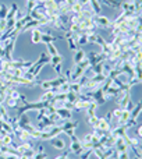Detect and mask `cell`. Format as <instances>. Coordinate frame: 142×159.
<instances>
[{"mask_svg": "<svg viewBox=\"0 0 142 159\" xmlns=\"http://www.w3.org/2000/svg\"><path fill=\"white\" fill-rule=\"evenodd\" d=\"M93 22H95V25L98 28H104V30H110V27H112V21H110V18H107V17L102 16V14H95V16L92 17Z\"/></svg>", "mask_w": 142, "mask_h": 159, "instance_id": "2", "label": "cell"}, {"mask_svg": "<svg viewBox=\"0 0 142 159\" xmlns=\"http://www.w3.org/2000/svg\"><path fill=\"white\" fill-rule=\"evenodd\" d=\"M82 10H84V6H81L79 3H75V4L71 7V13H75V14H81Z\"/></svg>", "mask_w": 142, "mask_h": 159, "instance_id": "31", "label": "cell"}, {"mask_svg": "<svg viewBox=\"0 0 142 159\" xmlns=\"http://www.w3.org/2000/svg\"><path fill=\"white\" fill-rule=\"evenodd\" d=\"M13 141H14V135L13 134H6L4 137L2 138V144L3 145H6V147H8Z\"/></svg>", "mask_w": 142, "mask_h": 159, "instance_id": "25", "label": "cell"}, {"mask_svg": "<svg viewBox=\"0 0 142 159\" xmlns=\"http://www.w3.org/2000/svg\"><path fill=\"white\" fill-rule=\"evenodd\" d=\"M67 43H69V49L71 50V52H75L77 49H79V46L77 45V42L73 39V36H71V38H67Z\"/></svg>", "mask_w": 142, "mask_h": 159, "instance_id": "26", "label": "cell"}, {"mask_svg": "<svg viewBox=\"0 0 142 159\" xmlns=\"http://www.w3.org/2000/svg\"><path fill=\"white\" fill-rule=\"evenodd\" d=\"M35 152H45V149H43V145H42L41 143H38L36 144V148H35Z\"/></svg>", "mask_w": 142, "mask_h": 159, "instance_id": "40", "label": "cell"}, {"mask_svg": "<svg viewBox=\"0 0 142 159\" xmlns=\"http://www.w3.org/2000/svg\"><path fill=\"white\" fill-rule=\"evenodd\" d=\"M96 109H98V105H96L95 102H92V103H91L89 106L87 107V115H88V117H91V116H96Z\"/></svg>", "mask_w": 142, "mask_h": 159, "instance_id": "23", "label": "cell"}, {"mask_svg": "<svg viewBox=\"0 0 142 159\" xmlns=\"http://www.w3.org/2000/svg\"><path fill=\"white\" fill-rule=\"evenodd\" d=\"M70 84H71L70 81L63 82V84H61L60 87H59V89H60V92H69V91H70Z\"/></svg>", "mask_w": 142, "mask_h": 159, "instance_id": "34", "label": "cell"}, {"mask_svg": "<svg viewBox=\"0 0 142 159\" xmlns=\"http://www.w3.org/2000/svg\"><path fill=\"white\" fill-rule=\"evenodd\" d=\"M130 116H131V112H130V110H123L121 117H120V120H118L117 126H126L127 121L130 120Z\"/></svg>", "mask_w": 142, "mask_h": 159, "instance_id": "15", "label": "cell"}, {"mask_svg": "<svg viewBox=\"0 0 142 159\" xmlns=\"http://www.w3.org/2000/svg\"><path fill=\"white\" fill-rule=\"evenodd\" d=\"M56 113L60 116L63 121H67V120H71V119H73V110H69L63 106L57 107V109H56Z\"/></svg>", "mask_w": 142, "mask_h": 159, "instance_id": "4", "label": "cell"}, {"mask_svg": "<svg viewBox=\"0 0 142 159\" xmlns=\"http://www.w3.org/2000/svg\"><path fill=\"white\" fill-rule=\"evenodd\" d=\"M85 43H88V35L87 34H79L77 45H78V46H82V45H85Z\"/></svg>", "mask_w": 142, "mask_h": 159, "instance_id": "29", "label": "cell"}, {"mask_svg": "<svg viewBox=\"0 0 142 159\" xmlns=\"http://www.w3.org/2000/svg\"><path fill=\"white\" fill-rule=\"evenodd\" d=\"M7 13H8L7 6H6V4H0V20H6Z\"/></svg>", "mask_w": 142, "mask_h": 159, "instance_id": "30", "label": "cell"}, {"mask_svg": "<svg viewBox=\"0 0 142 159\" xmlns=\"http://www.w3.org/2000/svg\"><path fill=\"white\" fill-rule=\"evenodd\" d=\"M55 95H56V93L53 92L52 89H50V91H46V92H45L43 95L39 98V102H49V103H50V102L53 101V98H55Z\"/></svg>", "mask_w": 142, "mask_h": 159, "instance_id": "16", "label": "cell"}, {"mask_svg": "<svg viewBox=\"0 0 142 159\" xmlns=\"http://www.w3.org/2000/svg\"><path fill=\"white\" fill-rule=\"evenodd\" d=\"M112 113H113V119L116 120V123H118V120H120V117H121V113H123V110H121L120 107H117V109H114Z\"/></svg>", "mask_w": 142, "mask_h": 159, "instance_id": "32", "label": "cell"}, {"mask_svg": "<svg viewBox=\"0 0 142 159\" xmlns=\"http://www.w3.org/2000/svg\"><path fill=\"white\" fill-rule=\"evenodd\" d=\"M100 2L103 3L104 6H107V7L114 8V10H118V8L121 7V4H123L124 0H100Z\"/></svg>", "mask_w": 142, "mask_h": 159, "instance_id": "9", "label": "cell"}, {"mask_svg": "<svg viewBox=\"0 0 142 159\" xmlns=\"http://www.w3.org/2000/svg\"><path fill=\"white\" fill-rule=\"evenodd\" d=\"M18 159H33V158H29V157H25V155H21V157H18Z\"/></svg>", "mask_w": 142, "mask_h": 159, "instance_id": "45", "label": "cell"}, {"mask_svg": "<svg viewBox=\"0 0 142 159\" xmlns=\"http://www.w3.org/2000/svg\"><path fill=\"white\" fill-rule=\"evenodd\" d=\"M0 159H7V157H6V155L3 154V155H0Z\"/></svg>", "mask_w": 142, "mask_h": 159, "instance_id": "46", "label": "cell"}, {"mask_svg": "<svg viewBox=\"0 0 142 159\" xmlns=\"http://www.w3.org/2000/svg\"><path fill=\"white\" fill-rule=\"evenodd\" d=\"M81 89H82V87H81V84H79L78 81H74V82H71L70 84V91H73V92L81 93Z\"/></svg>", "mask_w": 142, "mask_h": 159, "instance_id": "24", "label": "cell"}, {"mask_svg": "<svg viewBox=\"0 0 142 159\" xmlns=\"http://www.w3.org/2000/svg\"><path fill=\"white\" fill-rule=\"evenodd\" d=\"M137 137L140 138V140H142V124H140V126L137 127Z\"/></svg>", "mask_w": 142, "mask_h": 159, "instance_id": "39", "label": "cell"}, {"mask_svg": "<svg viewBox=\"0 0 142 159\" xmlns=\"http://www.w3.org/2000/svg\"><path fill=\"white\" fill-rule=\"evenodd\" d=\"M87 57H88V60H89V63H91V67H93V66H96V64H99V63H102V61H106V59H107V56L104 55V53H96V52H89L87 55Z\"/></svg>", "mask_w": 142, "mask_h": 159, "instance_id": "3", "label": "cell"}, {"mask_svg": "<svg viewBox=\"0 0 142 159\" xmlns=\"http://www.w3.org/2000/svg\"><path fill=\"white\" fill-rule=\"evenodd\" d=\"M71 74H73V69H67V71H66V75H64V77H66L67 80H69L70 82H71Z\"/></svg>", "mask_w": 142, "mask_h": 159, "instance_id": "41", "label": "cell"}, {"mask_svg": "<svg viewBox=\"0 0 142 159\" xmlns=\"http://www.w3.org/2000/svg\"><path fill=\"white\" fill-rule=\"evenodd\" d=\"M61 133H63L61 126H53L50 130L42 133V134H41V140H39V141H52V140H55V138H57Z\"/></svg>", "mask_w": 142, "mask_h": 159, "instance_id": "1", "label": "cell"}, {"mask_svg": "<svg viewBox=\"0 0 142 159\" xmlns=\"http://www.w3.org/2000/svg\"><path fill=\"white\" fill-rule=\"evenodd\" d=\"M57 39H64V38H63V36L52 35V32H50V31H47V32H42V42H43L45 45H46V43H53V42L57 41Z\"/></svg>", "mask_w": 142, "mask_h": 159, "instance_id": "5", "label": "cell"}, {"mask_svg": "<svg viewBox=\"0 0 142 159\" xmlns=\"http://www.w3.org/2000/svg\"><path fill=\"white\" fill-rule=\"evenodd\" d=\"M77 3H79V4L84 6V7H88V6H89V0H78Z\"/></svg>", "mask_w": 142, "mask_h": 159, "instance_id": "42", "label": "cell"}, {"mask_svg": "<svg viewBox=\"0 0 142 159\" xmlns=\"http://www.w3.org/2000/svg\"><path fill=\"white\" fill-rule=\"evenodd\" d=\"M17 10H18V7H17V4L16 3H13V4L10 6V8H8V13H7V17H6V20H13L14 17H16V13H17Z\"/></svg>", "mask_w": 142, "mask_h": 159, "instance_id": "20", "label": "cell"}, {"mask_svg": "<svg viewBox=\"0 0 142 159\" xmlns=\"http://www.w3.org/2000/svg\"><path fill=\"white\" fill-rule=\"evenodd\" d=\"M93 155V148H84L82 152L78 155V159H89Z\"/></svg>", "mask_w": 142, "mask_h": 159, "instance_id": "17", "label": "cell"}, {"mask_svg": "<svg viewBox=\"0 0 142 159\" xmlns=\"http://www.w3.org/2000/svg\"><path fill=\"white\" fill-rule=\"evenodd\" d=\"M38 27H42L41 25V22L39 21H36V20H31V21H28L27 24L24 25V27H22V30H21V32L20 34H22V32H27V31H32L33 28H38Z\"/></svg>", "mask_w": 142, "mask_h": 159, "instance_id": "10", "label": "cell"}, {"mask_svg": "<svg viewBox=\"0 0 142 159\" xmlns=\"http://www.w3.org/2000/svg\"><path fill=\"white\" fill-rule=\"evenodd\" d=\"M36 6H38V3L35 2H27V8H25V14H31L33 10L36 8Z\"/></svg>", "mask_w": 142, "mask_h": 159, "instance_id": "28", "label": "cell"}, {"mask_svg": "<svg viewBox=\"0 0 142 159\" xmlns=\"http://www.w3.org/2000/svg\"><path fill=\"white\" fill-rule=\"evenodd\" d=\"M77 2H78V0H64V3H66L67 6H70V7H73Z\"/></svg>", "mask_w": 142, "mask_h": 159, "instance_id": "43", "label": "cell"}, {"mask_svg": "<svg viewBox=\"0 0 142 159\" xmlns=\"http://www.w3.org/2000/svg\"><path fill=\"white\" fill-rule=\"evenodd\" d=\"M71 155V151H70V148H66L63 151V155H59L57 158H55V159H67Z\"/></svg>", "mask_w": 142, "mask_h": 159, "instance_id": "38", "label": "cell"}, {"mask_svg": "<svg viewBox=\"0 0 142 159\" xmlns=\"http://www.w3.org/2000/svg\"><path fill=\"white\" fill-rule=\"evenodd\" d=\"M79 95H81V93H77V92H73V91H69V92H67V102H70V103L74 105L79 99Z\"/></svg>", "mask_w": 142, "mask_h": 159, "instance_id": "18", "label": "cell"}, {"mask_svg": "<svg viewBox=\"0 0 142 159\" xmlns=\"http://www.w3.org/2000/svg\"><path fill=\"white\" fill-rule=\"evenodd\" d=\"M64 61V57L61 55H57V56H52L50 57V61H49V64L52 67H55L56 64H60V63H63Z\"/></svg>", "mask_w": 142, "mask_h": 159, "instance_id": "21", "label": "cell"}, {"mask_svg": "<svg viewBox=\"0 0 142 159\" xmlns=\"http://www.w3.org/2000/svg\"><path fill=\"white\" fill-rule=\"evenodd\" d=\"M7 157V159H17L18 157H16V155H6Z\"/></svg>", "mask_w": 142, "mask_h": 159, "instance_id": "44", "label": "cell"}, {"mask_svg": "<svg viewBox=\"0 0 142 159\" xmlns=\"http://www.w3.org/2000/svg\"><path fill=\"white\" fill-rule=\"evenodd\" d=\"M98 123H99V117H96V116H91V117H88V124H91L93 129L98 127Z\"/></svg>", "mask_w": 142, "mask_h": 159, "instance_id": "33", "label": "cell"}, {"mask_svg": "<svg viewBox=\"0 0 142 159\" xmlns=\"http://www.w3.org/2000/svg\"><path fill=\"white\" fill-rule=\"evenodd\" d=\"M67 159H71V158H67Z\"/></svg>", "mask_w": 142, "mask_h": 159, "instance_id": "47", "label": "cell"}, {"mask_svg": "<svg viewBox=\"0 0 142 159\" xmlns=\"http://www.w3.org/2000/svg\"><path fill=\"white\" fill-rule=\"evenodd\" d=\"M130 102H131V91L126 92V95H124L123 98L118 99V101H117V105H118V107H120L121 110H126Z\"/></svg>", "mask_w": 142, "mask_h": 159, "instance_id": "6", "label": "cell"}, {"mask_svg": "<svg viewBox=\"0 0 142 159\" xmlns=\"http://www.w3.org/2000/svg\"><path fill=\"white\" fill-rule=\"evenodd\" d=\"M113 157H116V159H130L127 152H114Z\"/></svg>", "mask_w": 142, "mask_h": 159, "instance_id": "37", "label": "cell"}, {"mask_svg": "<svg viewBox=\"0 0 142 159\" xmlns=\"http://www.w3.org/2000/svg\"><path fill=\"white\" fill-rule=\"evenodd\" d=\"M78 126H79V121L78 120H74V121L67 120L66 123L61 124V129H63V131H64V130H75V129H78Z\"/></svg>", "mask_w": 142, "mask_h": 159, "instance_id": "13", "label": "cell"}, {"mask_svg": "<svg viewBox=\"0 0 142 159\" xmlns=\"http://www.w3.org/2000/svg\"><path fill=\"white\" fill-rule=\"evenodd\" d=\"M98 127H99V129H100L103 133H109L110 130H112V126H110V123L106 120V117H99Z\"/></svg>", "mask_w": 142, "mask_h": 159, "instance_id": "11", "label": "cell"}, {"mask_svg": "<svg viewBox=\"0 0 142 159\" xmlns=\"http://www.w3.org/2000/svg\"><path fill=\"white\" fill-rule=\"evenodd\" d=\"M134 73H135V78H138L140 81H142V63L134 64Z\"/></svg>", "mask_w": 142, "mask_h": 159, "instance_id": "22", "label": "cell"}, {"mask_svg": "<svg viewBox=\"0 0 142 159\" xmlns=\"http://www.w3.org/2000/svg\"><path fill=\"white\" fill-rule=\"evenodd\" d=\"M61 67H63V63L60 64H56L55 67H52L53 70H55V73L57 74V77H60V75H63V70H61Z\"/></svg>", "mask_w": 142, "mask_h": 159, "instance_id": "35", "label": "cell"}, {"mask_svg": "<svg viewBox=\"0 0 142 159\" xmlns=\"http://www.w3.org/2000/svg\"><path fill=\"white\" fill-rule=\"evenodd\" d=\"M46 49H47V55L52 57V56H57L60 55L57 50V48L55 46V43H46Z\"/></svg>", "mask_w": 142, "mask_h": 159, "instance_id": "19", "label": "cell"}, {"mask_svg": "<svg viewBox=\"0 0 142 159\" xmlns=\"http://www.w3.org/2000/svg\"><path fill=\"white\" fill-rule=\"evenodd\" d=\"M82 149H84V147H82V144H81V140H78V141H71V145H70L71 154L79 155V154L82 152Z\"/></svg>", "mask_w": 142, "mask_h": 159, "instance_id": "7", "label": "cell"}, {"mask_svg": "<svg viewBox=\"0 0 142 159\" xmlns=\"http://www.w3.org/2000/svg\"><path fill=\"white\" fill-rule=\"evenodd\" d=\"M85 57H87V55H85L84 50H82V49H77L75 52H74V57H73V63H74V66L79 64Z\"/></svg>", "mask_w": 142, "mask_h": 159, "instance_id": "8", "label": "cell"}, {"mask_svg": "<svg viewBox=\"0 0 142 159\" xmlns=\"http://www.w3.org/2000/svg\"><path fill=\"white\" fill-rule=\"evenodd\" d=\"M27 16V14H25V11H22V10H17V13H16V17H14V18H16V21H21L22 18H24V17Z\"/></svg>", "mask_w": 142, "mask_h": 159, "instance_id": "36", "label": "cell"}, {"mask_svg": "<svg viewBox=\"0 0 142 159\" xmlns=\"http://www.w3.org/2000/svg\"><path fill=\"white\" fill-rule=\"evenodd\" d=\"M31 41H32V43H41V42H42V32H41V30H39V28H33V30H32Z\"/></svg>", "mask_w": 142, "mask_h": 159, "instance_id": "12", "label": "cell"}, {"mask_svg": "<svg viewBox=\"0 0 142 159\" xmlns=\"http://www.w3.org/2000/svg\"><path fill=\"white\" fill-rule=\"evenodd\" d=\"M4 102L7 103L8 107H18V101H17V99L10 98V96H7V98L4 99Z\"/></svg>", "mask_w": 142, "mask_h": 159, "instance_id": "27", "label": "cell"}, {"mask_svg": "<svg viewBox=\"0 0 142 159\" xmlns=\"http://www.w3.org/2000/svg\"><path fill=\"white\" fill-rule=\"evenodd\" d=\"M52 147H55L56 149H60V151H64V149L67 148L66 147V143H64L63 138H55V140H52Z\"/></svg>", "mask_w": 142, "mask_h": 159, "instance_id": "14", "label": "cell"}, {"mask_svg": "<svg viewBox=\"0 0 142 159\" xmlns=\"http://www.w3.org/2000/svg\"><path fill=\"white\" fill-rule=\"evenodd\" d=\"M17 159H18V158H17Z\"/></svg>", "mask_w": 142, "mask_h": 159, "instance_id": "48", "label": "cell"}]
</instances>
